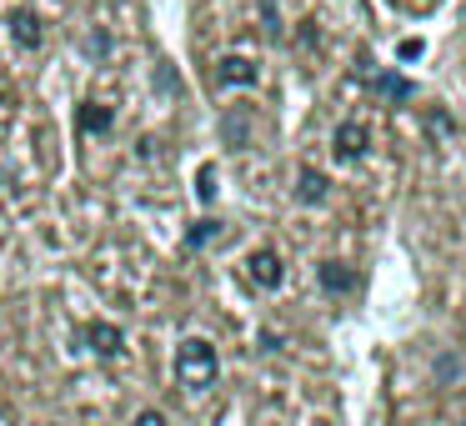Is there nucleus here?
I'll use <instances>...</instances> for the list:
<instances>
[{
    "label": "nucleus",
    "instance_id": "nucleus-1",
    "mask_svg": "<svg viewBox=\"0 0 466 426\" xmlns=\"http://www.w3.org/2000/svg\"><path fill=\"white\" fill-rule=\"evenodd\" d=\"M216 371H221V361H216L211 341L191 336V341L176 346V381H181L186 391H206V386H216Z\"/></svg>",
    "mask_w": 466,
    "mask_h": 426
},
{
    "label": "nucleus",
    "instance_id": "nucleus-2",
    "mask_svg": "<svg viewBox=\"0 0 466 426\" xmlns=\"http://www.w3.org/2000/svg\"><path fill=\"white\" fill-rule=\"evenodd\" d=\"M246 276H251V286H261V291H276V286L286 281V261H281V251H271V246L251 251V261H246Z\"/></svg>",
    "mask_w": 466,
    "mask_h": 426
},
{
    "label": "nucleus",
    "instance_id": "nucleus-3",
    "mask_svg": "<svg viewBox=\"0 0 466 426\" xmlns=\"http://www.w3.org/2000/svg\"><path fill=\"white\" fill-rule=\"evenodd\" d=\"M331 151H336V161H361V156L371 151V131H366L361 121H341V126H336Z\"/></svg>",
    "mask_w": 466,
    "mask_h": 426
},
{
    "label": "nucleus",
    "instance_id": "nucleus-4",
    "mask_svg": "<svg viewBox=\"0 0 466 426\" xmlns=\"http://www.w3.org/2000/svg\"><path fill=\"white\" fill-rule=\"evenodd\" d=\"M256 76H261V66L251 56H221L216 61V86H256Z\"/></svg>",
    "mask_w": 466,
    "mask_h": 426
},
{
    "label": "nucleus",
    "instance_id": "nucleus-5",
    "mask_svg": "<svg viewBox=\"0 0 466 426\" xmlns=\"http://www.w3.org/2000/svg\"><path fill=\"white\" fill-rule=\"evenodd\" d=\"M11 36H15V46H21V51H41V46H46L41 15H35V11H15L11 15Z\"/></svg>",
    "mask_w": 466,
    "mask_h": 426
},
{
    "label": "nucleus",
    "instance_id": "nucleus-6",
    "mask_svg": "<svg viewBox=\"0 0 466 426\" xmlns=\"http://www.w3.org/2000/svg\"><path fill=\"white\" fill-rule=\"evenodd\" d=\"M86 341H91L96 356H121L126 336H121V326H111V321H91L86 326Z\"/></svg>",
    "mask_w": 466,
    "mask_h": 426
},
{
    "label": "nucleus",
    "instance_id": "nucleus-7",
    "mask_svg": "<svg viewBox=\"0 0 466 426\" xmlns=\"http://www.w3.org/2000/svg\"><path fill=\"white\" fill-rule=\"evenodd\" d=\"M76 126H81V136H101V131H111V106L86 101L81 111H76Z\"/></svg>",
    "mask_w": 466,
    "mask_h": 426
},
{
    "label": "nucleus",
    "instance_id": "nucleus-8",
    "mask_svg": "<svg viewBox=\"0 0 466 426\" xmlns=\"http://www.w3.org/2000/svg\"><path fill=\"white\" fill-rule=\"evenodd\" d=\"M296 201L301 206H321L326 201V176L316 171V166H306V171L296 176Z\"/></svg>",
    "mask_w": 466,
    "mask_h": 426
},
{
    "label": "nucleus",
    "instance_id": "nucleus-9",
    "mask_svg": "<svg viewBox=\"0 0 466 426\" xmlns=\"http://www.w3.org/2000/svg\"><path fill=\"white\" fill-rule=\"evenodd\" d=\"M316 276H321V286H326L331 296H346V291H356V271H351V266H341V261H326Z\"/></svg>",
    "mask_w": 466,
    "mask_h": 426
},
{
    "label": "nucleus",
    "instance_id": "nucleus-10",
    "mask_svg": "<svg viewBox=\"0 0 466 426\" xmlns=\"http://www.w3.org/2000/svg\"><path fill=\"white\" fill-rule=\"evenodd\" d=\"M221 141L241 151V146L251 141V116H246V111H226L221 116Z\"/></svg>",
    "mask_w": 466,
    "mask_h": 426
},
{
    "label": "nucleus",
    "instance_id": "nucleus-11",
    "mask_svg": "<svg viewBox=\"0 0 466 426\" xmlns=\"http://www.w3.org/2000/svg\"><path fill=\"white\" fill-rule=\"evenodd\" d=\"M221 236V221H196L191 226V246H211Z\"/></svg>",
    "mask_w": 466,
    "mask_h": 426
},
{
    "label": "nucleus",
    "instance_id": "nucleus-12",
    "mask_svg": "<svg viewBox=\"0 0 466 426\" xmlns=\"http://www.w3.org/2000/svg\"><path fill=\"white\" fill-rule=\"evenodd\" d=\"M196 196H201V201L216 196V166H201V186H196Z\"/></svg>",
    "mask_w": 466,
    "mask_h": 426
},
{
    "label": "nucleus",
    "instance_id": "nucleus-13",
    "mask_svg": "<svg viewBox=\"0 0 466 426\" xmlns=\"http://www.w3.org/2000/svg\"><path fill=\"white\" fill-rule=\"evenodd\" d=\"M136 426H171V421H166V411H156V406H146V411L136 416Z\"/></svg>",
    "mask_w": 466,
    "mask_h": 426
},
{
    "label": "nucleus",
    "instance_id": "nucleus-14",
    "mask_svg": "<svg viewBox=\"0 0 466 426\" xmlns=\"http://www.w3.org/2000/svg\"><path fill=\"white\" fill-rule=\"evenodd\" d=\"M381 91H386V96H411V86L396 81V76H381Z\"/></svg>",
    "mask_w": 466,
    "mask_h": 426
},
{
    "label": "nucleus",
    "instance_id": "nucleus-15",
    "mask_svg": "<svg viewBox=\"0 0 466 426\" xmlns=\"http://www.w3.org/2000/svg\"><path fill=\"white\" fill-rule=\"evenodd\" d=\"M461 426H466V421H461Z\"/></svg>",
    "mask_w": 466,
    "mask_h": 426
}]
</instances>
